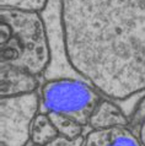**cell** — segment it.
<instances>
[{
  "mask_svg": "<svg viewBox=\"0 0 145 146\" xmlns=\"http://www.w3.org/2000/svg\"><path fill=\"white\" fill-rule=\"evenodd\" d=\"M67 60L111 100L145 91V0H59Z\"/></svg>",
  "mask_w": 145,
  "mask_h": 146,
  "instance_id": "6da1fadb",
  "label": "cell"
},
{
  "mask_svg": "<svg viewBox=\"0 0 145 146\" xmlns=\"http://www.w3.org/2000/svg\"><path fill=\"white\" fill-rule=\"evenodd\" d=\"M0 31L1 64L22 69L37 78L46 72L52 53L39 13L1 7Z\"/></svg>",
  "mask_w": 145,
  "mask_h": 146,
  "instance_id": "7a4b0ae2",
  "label": "cell"
},
{
  "mask_svg": "<svg viewBox=\"0 0 145 146\" xmlns=\"http://www.w3.org/2000/svg\"><path fill=\"white\" fill-rule=\"evenodd\" d=\"M102 96L84 81L54 79L47 81L41 88V107L42 112L71 117L85 127Z\"/></svg>",
  "mask_w": 145,
  "mask_h": 146,
  "instance_id": "3957f363",
  "label": "cell"
},
{
  "mask_svg": "<svg viewBox=\"0 0 145 146\" xmlns=\"http://www.w3.org/2000/svg\"><path fill=\"white\" fill-rule=\"evenodd\" d=\"M41 107L37 92L3 97L0 102L1 146H26L31 141V127Z\"/></svg>",
  "mask_w": 145,
  "mask_h": 146,
  "instance_id": "277c9868",
  "label": "cell"
},
{
  "mask_svg": "<svg viewBox=\"0 0 145 146\" xmlns=\"http://www.w3.org/2000/svg\"><path fill=\"white\" fill-rule=\"evenodd\" d=\"M1 78H0V95L3 97L21 96L37 92L39 82L38 78L22 69L1 64Z\"/></svg>",
  "mask_w": 145,
  "mask_h": 146,
  "instance_id": "5b68a950",
  "label": "cell"
},
{
  "mask_svg": "<svg viewBox=\"0 0 145 146\" xmlns=\"http://www.w3.org/2000/svg\"><path fill=\"white\" fill-rule=\"evenodd\" d=\"M84 146H144L130 127L92 130L85 136Z\"/></svg>",
  "mask_w": 145,
  "mask_h": 146,
  "instance_id": "8992f818",
  "label": "cell"
},
{
  "mask_svg": "<svg viewBox=\"0 0 145 146\" xmlns=\"http://www.w3.org/2000/svg\"><path fill=\"white\" fill-rule=\"evenodd\" d=\"M129 115H127L118 104L111 98H102L92 112L87 125L92 130H100L114 127H129Z\"/></svg>",
  "mask_w": 145,
  "mask_h": 146,
  "instance_id": "52a82bcc",
  "label": "cell"
},
{
  "mask_svg": "<svg viewBox=\"0 0 145 146\" xmlns=\"http://www.w3.org/2000/svg\"><path fill=\"white\" fill-rule=\"evenodd\" d=\"M59 134L55 129L51 117L46 112H39L32 123L31 127V143L32 145H46L54 139Z\"/></svg>",
  "mask_w": 145,
  "mask_h": 146,
  "instance_id": "ba28073f",
  "label": "cell"
},
{
  "mask_svg": "<svg viewBox=\"0 0 145 146\" xmlns=\"http://www.w3.org/2000/svg\"><path fill=\"white\" fill-rule=\"evenodd\" d=\"M48 114L53 121L59 136H64L68 139H76V137L82 136L84 125L80 124L78 120L64 114H58V113H48Z\"/></svg>",
  "mask_w": 145,
  "mask_h": 146,
  "instance_id": "9c48e42d",
  "label": "cell"
},
{
  "mask_svg": "<svg viewBox=\"0 0 145 146\" xmlns=\"http://www.w3.org/2000/svg\"><path fill=\"white\" fill-rule=\"evenodd\" d=\"M129 127L136 130L142 144L145 146V97L139 100L129 115Z\"/></svg>",
  "mask_w": 145,
  "mask_h": 146,
  "instance_id": "30bf717a",
  "label": "cell"
},
{
  "mask_svg": "<svg viewBox=\"0 0 145 146\" xmlns=\"http://www.w3.org/2000/svg\"><path fill=\"white\" fill-rule=\"evenodd\" d=\"M47 3L48 0H0V6L22 11L39 13V11L44 10Z\"/></svg>",
  "mask_w": 145,
  "mask_h": 146,
  "instance_id": "8fae6325",
  "label": "cell"
},
{
  "mask_svg": "<svg viewBox=\"0 0 145 146\" xmlns=\"http://www.w3.org/2000/svg\"><path fill=\"white\" fill-rule=\"evenodd\" d=\"M85 136H80L76 139H68L64 136H58L57 139L46 145H32V146H84Z\"/></svg>",
  "mask_w": 145,
  "mask_h": 146,
  "instance_id": "7c38bea8",
  "label": "cell"
}]
</instances>
